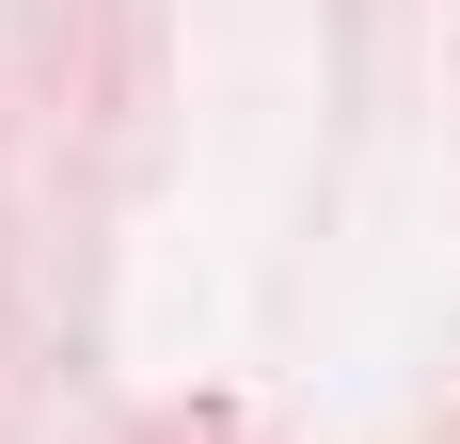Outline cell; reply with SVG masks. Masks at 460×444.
<instances>
[]
</instances>
